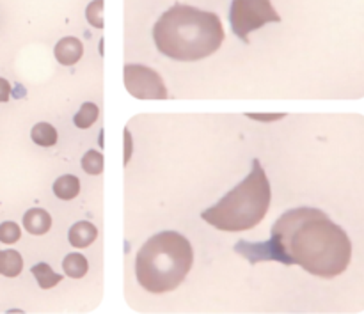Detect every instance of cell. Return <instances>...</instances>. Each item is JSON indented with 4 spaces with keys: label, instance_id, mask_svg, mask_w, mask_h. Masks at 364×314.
I'll list each match as a JSON object with an SVG mask.
<instances>
[{
    "label": "cell",
    "instance_id": "cell-19",
    "mask_svg": "<svg viewBox=\"0 0 364 314\" xmlns=\"http://www.w3.org/2000/svg\"><path fill=\"white\" fill-rule=\"evenodd\" d=\"M11 98V84L5 78H0V104H5Z\"/></svg>",
    "mask_w": 364,
    "mask_h": 314
},
{
    "label": "cell",
    "instance_id": "cell-12",
    "mask_svg": "<svg viewBox=\"0 0 364 314\" xmlns=\"http://www.w3.org/2000/svg\"><path fill=\"white\" fill-rule=\"evenodd\" d=\"M62 270L71 279H82L89 270V263H87L86 256L73 252V254H68L62 259Z\"/></svg>",
    "mask_w": 364,
    "mask_h": 314
},
{
    "label": "cell",
    "instance_id": "cell-11",
    "mask_svg": "<svg viewBox=\"0 0 364 314\" xmlns=\"http://www.w3.org/2000/svg\"><path fill=\"white\" fill-rule=\"evenodd\" d=\"M23 270V259L16 250H0V274L5 277H18Z\"/></svg>",
    "mask_w": 364,
    "mask_h": 314
},
{
    "label": "cell",
    "instance_id": "cell-9",
    "mask_svg": "<svg viewBox=\"0 0 364 314\" xmlns=\"http://www.w3.org/2000/svg\"><path fill=\"white\" fill-rule=\"evenodd\" d=\"M98 237V229L95 224H91L87 220H82L73 224L69 229V243L77 249H84V247H89L93 241Z\"/></svg>",
    "mask_w": 364,
    "mask_h": 314
},
{
    "label": "cell",
    "instance_id": "cell-2",
    "mask_svg": "<svg viewBox=\"0 0 364 314\" xmlns=\"http://www.w3.org/2000/svg\"><path fill=\"white\" fill-rule=\"evenodd\" d=\"M153 39L169 59L194 62L217 52L224 43V29L215 13L174 4L155 23Z\"/></svg>",
    "mask_w": 364,
    "mask_h": 314
},
{
    "label": "cell",
    "instance_id": "cell-16",
    "mask_svg": "<svg viewBox=\"0 0 364 314\" xmlns=\"http://www.w3.org/2000/svg\"><path fill=\"white\" fill-rule=\"evenodd\" d=\"M82 169L91 174V176H98L103 172V155L96 149H89L86 155L82 156Z\"/></svg>",
    "mask_w": 364,
    "mask_h": 314
},
{
    "label": "cell",
    "instance_id": "cell-5",
    "mask_svg": "<svg viewBox=\"0 0 364 314\" xmlns=\"http://www.w3.org/2000/svg\"><path fill=\"white\" fill-rule=\"evenodd\" d=\"M281 22L270 0H233L229 9V23L236 38L249 43V34L266 23Z\"/></svg>",
    "mask_w": 364,
    "mask_h": 314
},
{
    "label": "cell",
    "instance_id": "cell-18",
    "mask_svg": "<svg viewBox=\"0 0 364 314\" xmlns=\"http://www.w3.org/2000/svg\"><path fill=\"white\" fill-rule=\"evenodd\" d=\"M22 237V229L14 222H2L0 224V241L2 243H16Z\"/></svg>",
    "mask_w": 364,
    "mask_h": 314
},
{
    "label": "cell",
    "instance_id": "cell-6",
    "mask_svg": "<svg viewBox=\"0 0 364 314\" xmlns=\"http://www.w3.org/2000/svg\"><path fill=\"white\" fill-rule=\"evenodd\" d=\"M123 80L124 87L128 90L133 98L137 99H162L169 98L168 87L163 84L162 77H160L155 69L148 68L144 64H126L123 68Z\"/></svg>",
    "mask_w": 364,
    "mask_h": 314
},
{
    "label": "cell",
    "instance_id": "cell-13",
    "mask_svg": "<svg viewBox=\"0 0 364 314\" xmlns=\"http://www.w3.org/2000/svg\"><path fill=\"white\" fill-rule=\"evenodd\" d=\"M30 270H32V276L36 277V280H38V285L41 289L54 288V286H57L60 280H62V276H60V274H56V271L52 270L50 265H47V263H38V265H34Z\"/></svg>",
    "mask_w": 364,
    "mask_h": 314
},
{
    "label": "cell",
    "instance_id": "cell-1",
    "mask_svg": "<svg viewBox=\"0 0 364 314\" xmlns=\"http://www.w3.org/2000/svg\"><path fill=\"white\" fill-rule=\"evenodd\" d=\"M272 261L297 265L320 279H336L348 270L354 243L345 228L320 208L284 211L270 231Z\"/></svg>",
    "mask_w": 364,
    "mask_h": 314
},
{
    "label": "cell",
    "instance_id": "cell-10",
    "mask_svg": "<svg viewBox=\"0 0 364 314\" xmlns=\"http://www.w3.org/2000/svg\"><path fill=\"white\" fill-rule=\"evenodd\" d=\"M80 192V180L73 174H65V176L57 178L54 183V194L62 201H71Z\"/></svg>",
    "mask_w": 364,
    "mask_h": 314
},
{
    "label": "cell",
    "instance_id": "cell-14",
    "mask_svg": "<svg viewBox=\"0 0 364 314\" xmlns=\"http://www.w3.org/2000/svg\"><path fill=\"white\" fill-rule=\"evenodd\" d=\"M30 138L34 141L38 146L50 147L57 143V130L48 123H38L30 132Z\"/></svg>",
    "mask_w": 364,
    "mask_h": 314
},
{
    "label": "cell",
    "instance_id": "cell-21",
    "mask_svg": "<svg viewBox=\"0 0 364 314\" xmlns=\"http://www.w3.org/2000/svg\"><path fill=\"white\" fill-rule=\"evenodd\" d=\"M124 137H126V153H124V164H128L130 151H132V143H130V134H128V130H124Z\"/></svg>",
    "mask_w": 364,
    "mask_h": 314
},
{
    "label": "cell",
    "instance_id": "cell-20",
    "mask_svg": "<svg viewBox=\"0 0 364 314\" xmlns=\"http://www.w3.org/2000/svg\"><path fill=\"white\" fill-rule=\"evenodd\" d=\"M251 119H258V121H275L284 117V114H275V116H258V114H247Z\"/></svg>",
    "mask_w": 364,
    "mask_h": 314
},
{
    "label": "cell",
    "instance_id": "cell-3",
    "mask_svg": "<svg viewBox=\"0 0 364 314\" xmlns=\"http://www.w3.org/2000/svg\"><path fill=\"white\" fill-rule=\"evenodd\" d=\"M194 265L190 241L176 231H162L146 241L135 258V277L150 293L176 289Z\"/></svg>",
    "mask_w": 364,
    "mask_h": 314
},
{
    "label": "cell",
    "instance_id": "cell-7",
    "mask_svg": "<svg viewBox=\"0 0 364 314\" xmlns=\"http://www.w3.org/2000/svg\"><path fill=\"white\" fill-rule=\"evenodd\" d=\"M84 56V45L78 38H62L59 43L56 45V59L59 60L60 64L73 66L77 64L78 60Z\"/></svg>",
    "mask_w": 364,
    "mask_h": 314
},
{
    "label": "cell",
    "instance_id": "cell-17",
    "mask_svg": "<svg viewBox=\"0 0 364 314\" xmlns=\"http://www.w3.org/2000/svg\"><path fill=\"white\" fill-rule=\"evenodd\" d=\"M87 22L96 29H103V0H93L86 9Z\"/></svg>",
    "mask_w": 364,
    "mask_h": 314
},
{
    "label": "cell",
    "instance_id": "cell-8",
    "mask_svg": "<svg viewBox=\"0 0 364 314\" xmlns=\"http://www.w3.org/2000/svg\"><path fill=\"white\" fill-rule=\"evenodd\" d=\"M23 228L30 234L41 237L45 232L50 231L52 228V217L43 208H32L23 215Z\"/></svg>",
    "mask_w": 364,
    "mask_h": 314
},
{
    "label": "cell",
    "instance_id": "cell-15",
    "mask_svg": "<svg viewBox=\"0 0 364 314\" xmlns=\"http://www.w3.org/2000/svg\"><path fill=\"white\" fill-rule=\"evenodd\" d=\"M98 116H100V108L96 107L95 104H84L80 108H78V112L75 114V117H73V123H75L77 128L86 130L98 119Z\"/></svg>",
    "mask_w": 364,
    "mask_h": 314
},
{
    "label": "cell",
    "instance_id": "cell-4",
    "mask_svg": "<svg viewBox=\"0 0 364 314\" xmlns=\"http://www.w3.org/2000/svg\"><path fill=\"white\" fill-rule=\"evenodd\" d=\"M272 190L265 169L260 160H253V167L231 192H227L217 204L206 208L203 220L218 231H247L256 228L270 208Z\"/></svg>",
    "mask_w": 364,
    "mask_h": 314
}]
</instances>
